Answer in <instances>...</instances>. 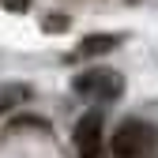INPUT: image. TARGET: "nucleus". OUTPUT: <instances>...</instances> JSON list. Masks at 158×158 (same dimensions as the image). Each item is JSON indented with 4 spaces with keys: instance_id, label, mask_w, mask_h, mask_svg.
<instances>
[{
    "instance_id": "1",
    "label": "nucleus",
    "mask_w": 158,
    "mask_h": 158,
    "mask_svg": "<svg viewBox=\"0 0 158 158\" xmlns=\"http://www.w3.org/2000/svg\"><path fill=\"white\" fill-rule=\"evenodd\" d=\"M158 151V128L151 121L139 117H128V121L117 124L113 139H109V154L113 158H151Z\"/></svg>"
},
{
    "instance_id": "4",
    "label": "nucleus",
    "mask_w": 158,
    "mask_h": 158,
    "mask_svg": "<svg viewBox=\"0 0 158 158\" xmlns=\"http://www.w3.org/2000/svg\"><path fill=\"white\" fill-rule=\"evenodd\" d=\"M121 38L117 34H87L83 42H79V49H75V56H98V53H109Z\"/></svg>"
},
{
    "instance_id": "6",
    "label": "nucleus",
    "mask_w": 158,
    "mask_h": 158,
    "mask_svg": "<svg viewBox=\"0 0 158 158\" xmlns=\"http://www.w3.org/2000/svg\"><path fill=\"white\" fill-rule=\"evenodd\" d=\"M4 8H8V11H27L30 0H4Z\"/></svg>"
},
{
    "instance_id": "5",
    "label": "nucleus",
    "mask_w": 158,
    "mask_h": 158,
    "mask_svg": "<svg viewBox=\"0 0 158 158\" xmlns=\"http://www.w3.org/2000/svg\"><path fill=\"white\" fill-rule=\"evenodd\" d=\"M42 27L53 30V34H60V30L68 27V19H64V15H45V19H42Z\"/></svg>"
},
{
    "instance_id": "3",
    "label": "nucleus",
    "mask_w": 158,
    "mask_h": 158,
    "mask_svg": "<svg viewBox=\"0 0 158 158\" xmlns=\"http://www.w3.org/2000/svg\"><path fill=\"white\" fill-rule=\"evenodd\" d=\"M106 121H102V113L90 109L79 117V124H75V151L79 158H106V135H102Z\"/></svg>"
},
{
    "instance_id": "2",
    "label": "nucleus",
    "mask_w": 158,
    "mask_h": 158,
    "mask_svg": "<svg viewBox=\"0 0 158 158\" xmlns=\"http://www.w3.org/2000/svg\"><path fill=\"white\" fill-rule=\"evenodd\" d=\"M72 90L83 98H94V102H117L124 94V75L109 72V68H90V72H79L72 79Z\"/></svg>"
}]
</instances>
